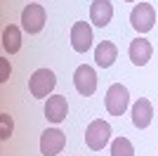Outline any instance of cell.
Returning <instances> with one entry per match:
<instances>
[{
  "label": "cell",
  "instance_id": "6da1fadb",
  "mask_svg": "<svg viewBox=\"0 0 158 156\" xmlns=\"http://www.w3.org/2000/svg\"><path fill=\"white\" fill-rule=\"evenodd\" d=\"M109 140H111V125L106 123V121L97 118V121H92V123L87 125V130H85V144L92 151L104 149L106 144H109Z\"/></svg>",
  "mask_w": 158,
  "mask_h": 156
},
{
  "label": "cell",
  "instance_id": "7a4b0ae2",
  "mask_svg": "<svg viewBox=\"0 0 158 156\" xmlns=\"http://www.w3.org/2000/svg\"><path fill=\"white\" fill-rule=\"evenodd\" d=\"M127 104H130V92H127L125 85L113 83L106 90V111L111 116H123L127 111Z\"/></svg>",
  "mask_w": 158,
  "mask_h": 156
},
{
  "label": "cell",
  "instance_id": "3957f363",
  "mask_svg": "<svg viewBox=\"0 0 158 156\" xmlns=\"http://www.w3.org/2000/svg\"><path fill=\"white\" fill-rule=\"evenodd\" d=\"M130 24L135 31L139 33H149L156 24V12H153V7L149 2H139V5L132 7L130 12Z\"/></svg>",
  "mask_w": 158,
  "mask_h": 156
},
{
  "label": "cell",
  "instance_id": "277c9868",
  "mask_svg": "<svg viewBox=\"0 0 158 156\" xmlns=\"http://www.w3.org/2000/svg\"><path fill=\"white\" fill-rule=\"evenodd\" d=\"M54 85H57V78H54V73L50 71V69H38V71L31 76V80H28V90H31L33 97H47L50 92L54 90Z\"/></svg>",
  "mask_w": 158,
  "mask_h": 156
},
{
  "label": "cell",
  "instance_id": "5b68a950",
  "mask_svg": "<svg viewBox=\"0 0 158 156\" xmlns=\"http://www.w3.org/2000/svg\"><path fill=\"white\" fill-rule=\"evenodd\" d=\"M21 26H24L26 33H40L43 26H45V7L38 5V2L26 5L24 12H21Z\"/></svg>",
  "mask_w": 158,
  "mask_h": 156
},
{
  "label": "cell",
  "instance_id": "8992f818",
  "mask_svg": "<svg viewBox=\"0 0 158 156\" xmlns=\"http://www.w3.org/2000/svg\"><path fill=\"white\" fill-rule=\"evenodd\" d=\"M73 85H76V90L83 97L94 95V90H97V73H94V69L87 64H80L76 69V73H73Z\"/></svg>",
  "mask_w": 158,
  "mask_h": 156
},
{
  "label": "cell",
  "instance_id": "52a82bcc",
  "mask_svg": "<svg viewBox=\"0 0 158 156\" xmlns=\"http://www.w3.org/2000/svg\"><path fill=\"white\" fill-rule=\"evenodd\" d=\"M66 144V135L57 128H47L43 135H40V154L43 156H57L61 154Z\"/></svg>",
  "mask_w": 158,
  "mask_h": 156
},
{
  "label": "cell",
  "instance_id": "ba28073f",
  "mask_svg": "<svg viewBox=\"0 0 158 156\" xmlns=\"http://www.w3.org/2000/svg\"><path fill=\"white\" fill-rule=\"evenodd\" d=\"M71 47L76 52H87L92 47V28L87 21H76L71 28Z\"/></svg>",
  "mask_w": 158,
  "mask_h": 156
},
{
  "label": "cell",
  "instance_id": "9c48e42d",
  "mask_svg": "<svg viewBox=\"0 0 158 156\" xmlns=\"http://www.w3.org/2000/svg\"><path fill=\"white\" fill-rule=\"evenodd\" d=\"M69 114V102H66L64 95H52L47 97V104H45V118L52 121V123H61Z\"/></svg>",
  "mask_w": 158,
  "mask_h": 156
},
{
  "label": "cell",
  "instance_id": "30bf717a",
  "mask_svg": "<svg viewBox=\"0 0 158 156\" xmlns=\"http://www.w3.org/2000/svg\"><path fill=\"white\" fill-rule=\"evenodd\" d=\"M151 54H153L151 43H149V40H144L142 36H139V38H135V40L130 43V59H132V64H135V66L149 64Z\"/></svg>",
  "mask_w": 158,
  "mask_h": 156
},
{
  "label": "cell",
  "instance_id": "8fae6325",
  "mask_svg": "<svg viewBox=\"0 0 158 156\" xmlns=\"http://www.w3.org/2000/svg\"><path fill=\"white\" fill-rule=\"evenodd\" d=\"M113 17V5L111 0H94L92 5H90V21L94 26H102L104 28Z\"/></svg>",
  "mask_w": 158,
  "mask_h": 156
},
{
  "label": "cell",
  "instance_id": "7c38bea8",
  "mask_svg": "<svg viewBox=\"0 0 158 156\" xmlns=\"http://www.w3.org/2000/svg\"><path fill=\"white\" fill-rule=\"evenodd\" d=\"M151 116H153V106L149 99L142 97L132 104V123H135V128H146L151 123Z\"/></svg>",
  "mask_w": 158,
  "mask_h": 156
},
{
  "label": "cell",
  "instance_id": "4fadbf2b",
  "mask_svg": "<svg viewBox=\"0 0 158 156\" xmlns=\"http://www.w3.org/2000/svg\"><path fill=\"white\" fill-rule=\"evenodd\" d=\"M116 57H118V47L113 45L111 40H102L97 45V50H94V62H97L102 69H109V66L116 62Z\"/></svg>",
  "mask_w": 158,
  "mask_h": 156
},
{
  "label": "cell",
  "instance_id": "5bb4252c",
  "mask_svg": "<svg viewBox=\"0 0 158 156\" xmlns=\"http://www.w3.org/2000/svg\"><path fill=\"white\" fill-rule=\"evenodd\" d=\"M2 47H5V52H10V54L21 50V31L14 24L5 26V31H2Z\"/></svg>",
  "mask_w": 158,
  "mask_h": 156
},
{
  "label": "cell",
  "instance_id": "9a60e30c",
  "mask_svg": "<svg viewBox=\"0 0 158 156\" xmlns=\"http://www.w3.org/2000/svg\"><path fill=\"white\" fill-rule=\"evenodd\" d=\"M111 156H135V147L127 137H116L111 142Z\"/></svg>",
  "mask_w": 158,
  "mask_h": 156
},
{
  "label": "cell",
  "instance_id": "2e32d148",
  "mask_svg": "<svg viewBox=\"0 0 158 156\" xmlns=\"http://www.w3.org/2000/svg\"><path fill=\"white\" fill-rule=\"evenodd\" d=\"M12 130H14L12 116H10V114H0V140L7 142V140L12 137Z\"/></svg>",
  "mask_w": 158,
  "mask_h": 156
},
{
  "label": "cell",
  "instance_id": "e0dca14e",
  "mask_svg": "<svg viewBox=\"0 0 158 156\" xmlns=\"http://www.w3.org/2000/svg\"><path fill=\"white\" fill-rule=\"evenodd\" d=\"M0 66H2V71H0V83H7V78H10V64H7V59H0Z\"/></svg>",
  "mask_w": 158,
  "mask_h": 156
},
{
  "label": "cell",
  "instance_id": "ac0fdd59",
  "mask_svg": "<svg viewBox=\"0 0 158 156\" xmlns=\"http://www.w3.org/2000/svg\"><path fill=\"white\" fill-rule=\"evenodd\" d=\"M125 2H135V0H125Z\"/></svg>",
  "mask_w": 158,
  "mask_h": 156
}]
</instances>
